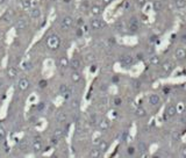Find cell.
<instances>
[{
  "instance_id": "obj_17",
  "label": "cell",
  "mask_w": 186,
  "mask_h": 158,
  "mask_svg": "<svg viewBox=\"0 0 186 158\" xmlns=\"http://www.w3.org/2000/svg\"><path fill=\"white\" fill-rule=\"evenodd\" d=\"M101 153H103V151H101L99 148H94V149L91 150L90 157H92V158H99V157H101Z\"/></svg>"
},
{
  "instance_id": "obj_26",
  "label": "cell",
  "mask_w": 186,
  "mask_h": 158,
  "mask_svg": "<svg viewBox=\"0 0 186 158\" xmlns=\"http://www.w3.org/2000/svg\"><path fill=\"white\" fill-rule=\"evenodd\" d=\"M65 120H66V114L63 113V112H59V113L57 114V121H58V122H64Z\"/></svg>"
},
{
  "instance_id": "obj_13",
  "label": "cell",
  "mask_w": 186,
  "mask_h": 158,
  "mask_svg": "<svg viewBox=\"0 0 186 158\" xmlns=\"http://www.w3.org/2000/svg\"><path fill=\"white\" fill-rule=\"evenodd\" d=\"M27 26H28V22H27L25 19H21V20H19L18 22L15 23V28H16V29H19V30H23V29H26Z\"/></svg>"
},
{
  "instance_id": "obj_35",
  "label": "cell",
  "mask_w": 186,
  "mask_h": 158,
  "mask_svg": "<svg viewBox=\"0 0 186 158\" xmlns=\"http://www.w3.org/2000/svg\"><path fill=\"white\" fill-rule=\"evenodd\" d=\"M127 152H128V155H134L135 152H136V148H134V147H129L128 148V150H127Z\"/></svg>"
},
{
  "instance_id": "obj_37",
  "label": "cell",
  "mask_w": 186,
  "mask_h": 158,
  "mask_svg": "<svg viewBox=\"0 0 186 158\" xmlns=\"http://www.w3.org/2000/svg\"><path fill=\"white\" fill-rule=\"evenodd\" d=\"M58 139H59L58 137H56V136H54V137L51 138V144H53V145H55V144H57V143H58Z\"/></svg>"
},
{
  "instance_id": "obj_11",
  "label": "cell",
  "mask_w": 186,
  "mask_h": 158,
  "mask_svg": "<svg viewBox=\"0 0 186 158\" xmlns=\"http://www.w3.org/2000/svg\"><path fill=\"white\" fill-rule=\"evenodd\" d=\"M70 66H71L73 70H78V69L81 66L80 59H79V58H77V57H73V58L70 61Z\"/></svg>"
},
{
  "instance_id": "obj_9",
  "label": "cell",
  "mask_w": 186,
  "mask_h": 158,
  "mask_svg": "<svg viewBox=\"0 0 186 158\" xmlns=\"http://www.w3.org/2000/svg\"><path fill=\"white\" fill-rule=\"evenodd\" d=\"M166 116L167 117H173L175 115H176V113H177V108H176V106H173V105H169V106L166 107Z\"/></svg>"
},
{
  "instance_id": "obj_27",
  "label": "cell",
  "mask_w": 186,
  "mask_h": 158,
  "mask_svg": "<svg viewBox=\"0 0 186 158\" xmlns=\"http://www.w3.org/2000/svg\"><path fill=\"white\" fill-rule=\"evenodd\" d=\"M137 150H139L140 152H145V151H147V145H145V143L139 142V144H137Z\"/></svg>"
},
{
  "instance_id": "obj_50",
  "label": "cell",
  "mask_w": 186,
  "mask_h": 158,
  "mask_svg": "<svg viewBox=\"0 0 186 158\" xmlns=\"http://www.w3.org/2000/svg\"><path fill=\"white\" fill-rule=\"evenodd\" d=\"M1 85H3V79L0 78V86H1Z\"/></svg>"
},
{
  "instance_id": "obj_51",
  "label": "cell",
  "mask_w": 186,
  "mask_h": 158,
  "mask_svg": "<svg viewBox=\"0 0 186 158\" xmlns=\"http://www.w3.org/2000/svg\"><path fill=\"white\" fill-rule=\"evenodd\" d=\"M4 1H5V0H0V4H3Z\"/></svg>"
},
{
  "instance_id": "obj_10",
  "label": "cell",
  "mask_w": 186,
  "mask_h": 158,
  "mask_svg": "<svg viewBox=\"0 0 186 158\" xmlns=\"http://www.w3.org/2000/svg\"><path fill=\"white\" fill-rule=\"evenodd\" d=\"M43 145H42V142L40 141V139H34L33 141V150L35 152H40L42 150Z\"/></svg>"
},
{
  "instance_id": "obj_45",
  "label": "cell",
  "mask_w": 186,
  "mask_h": 158,
  "mask_svg": "<svg viewBox=\"0 0 186 158\" xmlns=\"http://www.w3.org/2000/svg\"><path fill=\"white\" fill-rule=\"evenodd\" d=\"M103 1H104L105 4H111V3L113 1V0H103Z\"/></svg>"
},
{
  "instance_id": "obj_5",
  "label": "cell",
  "mask_w": 186,
  "mask_h": 158,
  "mask_svg": "<svg viewBox=\"0 0 186 158\" xmlns=\"http://www.w3.org/2000/svg\"><path fill=\"white\" fill-rule=\"evenodd\" d=\"M175 57L178 59V61H183L186 58V50L184 48H178L176 51H175Z\"/></svg>"
},
{
  "instance_id": "obj_32",
  "label": "cell",
  "mask_w": 186,
  "mask_h": 158,
  "mask_svg": "<svg viewBox=\"0 0 186 158\" xmlns=\"http://www.w3.org/2000/svg\"><path fill=\"white\" fill-rule=\"evenodd\" d=\"M115 28H116L117 31H121V30L123 29V23L120 22V21H119V22H116V23H115Z\"/></svg>"
},
{
  "instance_id": "obj_16",
  "label": "cell",
  "mask_w": 186,
  "mask_h": 158,
  "mask_svg": "<svg viewBox=\"0 0 186 158\" xmlns=\"http://www.w3.org/2000/svg\"><path fill=\"white\" fill-rule=\"evenodd\" d=\"M162 70H163V72H165V73L170 72L171 70H172V63H171V62H169V61L164 62V63L162 64Z\"/></svg>"
},
{
  "instance_id": "obj_2",
  "label": "cell",
  "mask_w": 186,
  "mask_h": 158,
  "mask_svg": "<svg viewBox=\"0 0 186 158\" xmlns=\"http://www.w3.org/2000/svg\"><path fill=\"white\" fill-rule=\"evenodd\" d=\"M72 25H73V19H72V16H70V15L64 16L62 19V21H61V27H62L63 30L70 29L72 27Z\"/></svg>"
},
{
  "instance_id": "obj_21",
  "label": "cell",
  "mask_w": 186,
  "mask_h": 158,
  "mask_svg": "<svg viewBox=\"0 0 186 158\" xmlns=\"http://www.w3.org/2000/svg\"><path fill=\"white\" fill-rule=\"evenodd\" d=\"M98 148H99L101 151H103V152H105V151L108 149V142H107V141H101L100 144L98 145Z\"/></svg>"
},
{
  "instance_id": "obj_49",
  "label": "cell",
  "mask_w": 186,
  "mask_h": 158,
  "mask_svg": "<svg viewBox=\"0 0 186 158\" xmlns=\"http://www.w3.org/2000/svg\"><path fill=\"white\" fill-rule=\"evenodd\" d=\"M63 1H64V3H66V4H69V3L71 1V0H63Z\"/></svg>"
},
{
  "instance_id": "obj_41",
  "label": "cell",
  "mask_w": 186,
  "mask_h": 158,
  "mask_svg": "<svg viewBox=\"0 0 186 158\" xmlns=\"http://www.w3.org/2000/svg\"><path fill=\"white\" fill-rule=\"evenodd\" d=\"M47 86V80H41L40 81V87H45Z\"/></svg>"
},
{
  "instance_id": "obj_47",
  "label": "cell",
  "mask_w": 186,
  "mask_h": 158,
  "mask_svg": "<svg viewBox=\"0 0 186 158\" xmlns=\"http://www.w3.org/2000/svg\"><path fill=\"white\" fill-rule=\"evenodd\" d=\"M95 69H97V65H93V66L91 67V71L93 72V71H94V70H95Z\"/></svg>"
},
{
  "instance_id": "obj_22",
  "label": "cell",
  "mask_w": 186,
  "mask_h": 158,
  "mask_svg": "<svg viewBox=\"0 0 186 158\" xmlns=\"http://www.w3.org/2000/svg\"><path fill=\"white\" fill-rule=\"evenodd\" d=\"M135 114H136V116H139V117H143V116H145V115H147V112H145V109H144V108L139 107V108L136 109V112H135Z\"/></svg>"
},
{
  "instance_id": "obj_44",
  "label": "cell",
  "mask_w": 186,
  "mask_h": 158,
  "mask_svg": "<svg viewBox=\"0 0 186 158\" xmlns=\"http://www.w3.org/2000/svg\"><path fill=\"white\" fill-rule=\"evenodd\" d=\"M133 84H134V87H135V89H139V85H140V83H139V81L134 80V81H133Z\"/></svg>"
},
{
  "instance_id": "obj_48",
  "label": "cell",
  "mask_w": 186,
  "mask_h": 158,
  "mask_svg": "<svg viewBox=\"0 0 186 158\" xmlns=\"http://www.w3.org/2000/svg\"><path fill=\"white\" fill-rule=\"evenodd\" d=\"M139 59H143V55H141V54H139Z\"/></svg>"
},
{
  "instance_id": "obj_25",
  "label": "cell",
  "mask_w": 186,
  "mask_h": 158,
  "mask_svg": "<svg viewBox=\"0 0 186 158\" xmlns=\"http://www.w3.org/2000/svg\"><path fill=\"white\" fill-rule=\"evenodd\" d=\"M154 9L157 11V12L162 11V9H163V3H162V1H155V4H154Z\"/></svg>"
},
{
  "instance_id": "obj_1",
  "label": "cell",
  "mask_w": 186,
  "mask_h": 158,
  "mask_svg": "<svg viewBox=\"0 0 186 158\" xmlns=\"http://www.w3.org/2000/svg\"><path fill=\"white\" fill-rule=\"evenodd\" d=\"M61 45V39L58 35L56 34H51L50 36L47 39V47L50 49V50H56L58 49Z\"/></svg>"
},
{
  "instance_id": "obj_52",
  "label": "cell",
  "mask_w": 186,
  "mask_h": 158,
  "mask_svg": "<svg viewBox=\"0 0 186 158\" xmlns=\"http://www.w3.org/2000/svg\"><path fill=\"white\" fill-rule=\"evenodd\" d=\"M51 1H56V0H51Z\"/></svg>"
},
{
  "instance_id": "obj_38",
  "label": "cell",
  "mask_w": 186,
  "mask_h": 158,
  "mask_svg": "<svg viewBox=\"0 0 186 158\" xmlns=\"http://www.w3.org/2000/svg\"><path fill=\"white\" fill-rule=\"evenodd\" d=\"M121 102H122V101H121V99H120V98H115V99H114V103L116 105V106H120Z\"/></svg>"
},
{
  "instance_id": "obj_12",
  "label": "cell",
  "mask_w": 186,
  "mask_h": 158,
  "mask_svg": "<svg viewBox=\"0 0 186 158\" xmlns=\"http://www.w3.org/2000/svg\"><path fill=\"white\" fill-rule=\"evenodd\" d=\"M29 15H30L31 19H37V17H40V16H41V11H40V8H37V7L31 8L30 12H29Z\"/></svg>"
},
{
  "instance_id": "obj_40",
  "label": "cell",
  "mask_w": 186,
  "mask_h": 158,
  "mask_svg": "<svg viewBox=\"0 0 186 158\" xmlns=\"http://www.w3.org/2000/svg\"><path fill=\"white\" fill-rule=\"evenodd\" d=\"M44 108V103L43 102H40L39 105H37V111H42Z\"/></svg>"
},
{
  "instance_id": "obj_30",
  "label": "cell",
  "mask_w": 186,
  "mask_h": 158,
  "mask_svg": "<svg viewBox=\"0 0 186 158\" xmlns=\"http://www.w3.org/2000/svg\"><path fill=\"white\" fill-rule=\"evenodd\" d=\"M176 108H177V113H183L184 109H185V106H184V103H183V102H179V103H178V106H177Z\"/></svg>"
},
{
  "instance_id": "obj_6",
  "label": "cell",
  "mask_w": 186,
  "mask_h": 158,
  "mask_svg": "<svg viewBox=\"0 0 186 158\" xmlns=\"http://www.w3.org/2000/svg\"><path fill=\"white\" fill-rule=\"evenodd\" d=\"M120 63H121L122 66L128 67V66L133 63V56H130V55H125V56H122L121 59H120Z\"/></svg>"
},
{
  "instance_id": "obj_4",
  "label": "cell",
  "mask_w": 186,
  "mask_h": 158,
  "mask_svg": "<svg viewBox=\"0 0 186 158\" xmlns=\"http://www.w3.org/2000/svg\"><path fill=\"white\" fill-rule=\"evenodd\" d=\"M98 126H99V128L101 129V130H107V129H109L111 128V121L108 120V119H101L99 122H98Z\"/></svg>"
},
{
  "instance_id": "obj_18",
  "label": "cell",
  "mask_w": 186,
  "mask_h": 158,
  "mask_svg": "<svg viewBox=\"0 0 186 158\" xmlns=\"http://www.w3.org/2000/svg\"><path fill=\"white\" fill-rule=\"evenodd\" d=\"M70 65V61L67 59L66 57H61V59H59V66L61 67H63V69H65V67H67Z\"/></svg>"
},
{
  "instance_id": "obj_34",
  "label": "cell",
  "mask_w": 186,
  "mask_h": 158,
  "mask_svg": "<svg viewBox=\"0 0 186 158\" xmlns=\"http://www.w3.org/2000/svg\"><path fill=\"white\" fill-rule=\"evenodd\" d=\"M78 106H79V101H78V100H73V101L71 102V108L77 109V108H78Z\"/></svg>"
},
{
  "instance_id": "obj_19",
  "label": "cell",
  "mask_w": 186,
  "mask_h": 158,
  "mask_svg": "<svg viewBox=\"0 0 186 158\" xmlns=\"http://www.w3.org/2000/svg\"><path fill=\"white\" fill-rule=\"evenodd\" d=\"M100 13H101L100 6H98V5L92 6V8H91V14H92L93 16H98V15H100Z\"/></svg>"
},
{
  "instance_id": "obj_15",
  "label": "cell",
  "mask_w": 186,
  "mask_h": 158,
  "mask_svg": "<svg viewBox=\"0 0 186 158\" xmlns=\"http://www.w3.org/2000/svg\"><path fill=\"white\" fill-rule=\"evenodd\" d=\"M16 75H18V71H16V69L13 67V66H9L7 69V77L9 79H14L16 77Z\"/></svg>"
},
{
  "instance_id": "obj_20",
  "label": "cell",
  "mask_w": 186,
  "mask_h": 158,
  "mask_svg": "<svg viewBox=\"0 0 186 158\" xmlns=\"http://www.w3.org/2000/svg\"><path fill=\"white\" fill-rule=\"evenodd\" d=\"M80 79H81V77H80V75H79V72H77L76 70L71 73V80L73 81V83H79L80 81Z\"/></svg>"
},
{
  "instance_id": "obj_28",
  "label": "cell",
  "mask_w": 186,
  "mask_h": 158,
  "mask_svg": "<svg viewBox=\"0 0 186 158\" xmlns=\"http://www.w3.org/2000/svg\"><path fill=\"white\" fill-rule=\"evenodd\" d=\"M150 63L153 64V65H158L159 64V57L158 56H151L150 57Z\"/></svg>"
},
{
  "instance_id": "obj_46",
  "label": "cell",
  "mask_w": 186,
  "mask_h": 158,
  "mask_svg": "<svg viewBox=\"0 0 186 158\" xmlns=\"http://www.w3.org/2000/svg\"><path fill=\"white\" fill-rule=\"evenodd\" d=\"M156 41V36H153V37H150V42H155Z\"/></svg>"
},
{
  "instance_id": "obj_14",
  "label": "cell",
  "mask_w": 186,
  "mask_h": 158,
  "mask_svg": "<svg viewBox=\"0 0 186 158\" xmlns=\"http://www.w3.org/2000/svg\"><path fill=\"white\" fill-rule=\"evenodd\" d=\"M149 103L151 105V106H157V105L159 103V97L157 94H151L149 97Z\"/></svg>"
},
{
  "instance_id": "obj_31",
  "label": "cell",
  "mask_w": 186,
  "mask_h": 158,
  "mask_svg": "<svg viewBox=\"0 0 186 158\" xmlns=\"http://www.w3.org/2000/svg\"><path fill=\"white\" fill-rule=\"evenodd\" d=\"M6 137V131L3 127H0V141H3V139H5Z\"/></svg>"
},
{
  "instance_id": "obj_23",
  "label": "cell",
  "mask_w": 186,
  "mask_h": 158,
  "mask_svg": "<svg viewBox=\"0 0 186 158\" xmlns=\"http://www.w3.org/2000/svg\"><path fill=\"white\" fill-rule=\"evenodd\" d=\"M34 67V64L31 62H25L22 64V69L25 70V71H29V70H31Z\"/></svg>"
},
{
  "instance_id": "obj_39",
  "label": "cell",
  "mask_w": 186,
  "mask_h": 158,
  "mask_svg": "<svg viewBox=\"0 0 186 158\" xmlns=\"http://www.w3.org/2000/svg\"><path fill=\"white\" fill-rule=\"evenodd\" d=\"M93 58H94V56H93L92 54H89V55L86 56V61H87V62H92Z\"/></svg>"
},
{
  "instance_id": "obj_3",
  "label": "cell",
  "mask_w": 186,
  "mask_h": 158,
  "mask_svg": "<svg viewBox=\"0 0 186 158\" xmlns=\"http://www.w3.org/2000/svg\"><path fill=\"white\" fill-rule=\"evenodd\" d=\"M91 27L94 30H99L105 27V22L100 19H93V20H91Z\"/></svg>"
},
{
  "instance_id": "obj_29",
  "label": "cell",
  "mask_w": 186,
  "mask_h": 158,
  "mask_svg": "<svg viewBox=\"0 0 186 158\" xmlns=\"http://www.w3.org/2000/svg\"><path fill=\"white\" fill-rule=\"evenodd\" d=\"M21 6H22L23 9H28V8H30V1H29V0H22Z\"/></svg>"
},
{
  "instance_id": "obj_8",
  "label": "cell",
  "mask_w": 186,
  "mask_h": 158,
  "mask_svg": "<svg viewBox=\"0 0 186 158\" xmlns=\"http://www.w3.org/2000/svg\"><path fill=\"white\" fill-rule=\"evenodd\" d=\"M137 29H139V23H137L136 17H131L129 21V30L131 33H135V31H137Z\"/></svg>"
},
{
  "instance_id": "obj_33",
  "label": "cell",
  "mask_w": 186,
  "mask_h": 158,
  "mask_svg": "<svg viewBox=\"0 0 186 158\" xmlns=\"http://www.w3.org/2000/svg\"><path fill=\"white\" fill-rule=\"evenodd\" d=\"M54 136H56V137L61 138V137L63 136V130H62V129H56V130H55V133H54Z\"/></svg>"
},
{
  "instance_id": "obj_7",
  "label": "cell",
  "mask_w": 186,
  "mask_h": 158,
  "mask_svg": "<svg viewBox=\"0 0 186 158\" xmlns=\"http://www.w3.org/2000/svg\"><path fill=\"white\" fill-rule=\"evenodd\" d=\"M29 86H30V83H29L28 79L22 78V79L19 80V89H20L21 91H26V90H28V89H29Z\"/></svg>"
},
{
  "instance_id": "obj_24",
  "label": "cell",
  "mask_w": 186,
  "mask_h": 158,
  "mask_svg": "<svg viewBox=\"0 0 186 158\" xmlns=\"http://www.w3.org/2000/svg\"><path fill=\"white\" fill-rule=\"evenodd\" d=\"M176 7L179 9H183L186 7V1L185 0H176Z\"/></svg>"
},
{
  "instance_id": "obj_43",
  "label": "cell",
  "mask_w": 186,
  "mask_h": 158,
  "mask_svg": "<svg viewBox=\"0 0 186 158\" xmlns=\"http://www.w3.org/2000/svg\"><path fill=\"white\" fill-rule=\"evenodd\" d=\"M181 155H183L184 157H186V145L181 148Z\"/></svg>"
},
{
  "instance_id": "obj_42",
  "label": "cell",
  "mask_w": 186,
  "mask_h": 158,
  "mask_svg": "<svg viewBox=\"0 0 186 158\" xmlns=\"http://www.w3.org/2000/svg\"><path fill=\"white\" fill-rule=\"evenodd\" d=\"M145 3H147V0H137V4H139L140 6H143Z\"/></svg>"
},
{
  "instance_id": "obj_36",
  "label": "cell",
  "mask_w": 186,
  "mask_h": 158,
  "mask_svg": "<svg viewBox=\"0 0 186 158\" xmlns=\"http://www.w3.org/2000/svg\"><path fill=\"white\" fill-rule=\"evenodd\" d=\"M19 147H20V149H21L22 151H26V149H27V144H26V142H21V143L19 144Z\"/></svg>"
}]
</instances>
